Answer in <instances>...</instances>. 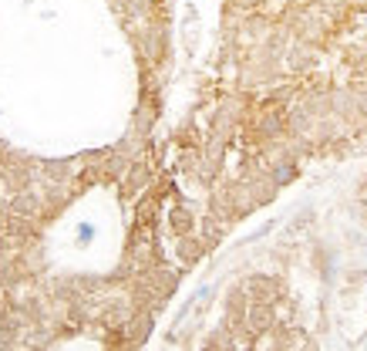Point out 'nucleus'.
Here are the masks:
<instances>
[]
</instances>
